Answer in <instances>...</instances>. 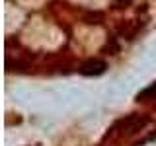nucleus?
<instances>
[{
	"label": "nucleus",
	"mask_w": 156,
	"mask_h": 146,
	"mask_svg": "<svg viewBox=\"0 0 156 146\" xmlns=\"http://www.w3.org/2000/svg\"><path fill=\"white\" fill-rule=\"evenodd\" d=\"M140 27H143V22H136V19H129V22H123L119 27H117V33H119V37L133 39L136 33L140 31Z\"/></svg>",
	"instance_id": "nucleus-3"
},
{
	"label": "nucleus",
	"mask_w": 156,
	"mask_h": 146,
	"mask_svg": "<svg viewBox=\"0 0 156 146\" xmlns=\"http://www.w3.org/2000/svg\"><path fill=\"white\" fill-rule=\"evenodd\" d=\"M136 99L139 101H148V99H156V82L152 86H148L146 90H143L139 96H136Z\"/></svg>",
	"instance_id": "nucleus-4"
},
{
	"label": "nucleus",
	"mask_w": 156,
	"mask_h": 146,
	"mask_svg": "<svg viewBox=\"0 0 156 146\" xmlns=\"http://www.w3.org/2000/svg\"><path fill=\"white\" fill-rule=\"evenodd\" d=\"M131 6V0H111V8L113 10H125Z\"/></svg>",
	"instance_id": "nucleus-6"
},
{
	"label": "nucleus",
	"mask_w": 156,
	"mask_h": 146,
	"mask_svg": "<svg viewBox=\"0 0 156 146\" xmlns=\"http://www.w3.org/2000/svg\"><path fill=\"white\" fill-rule=\"evenodd\" d=\"M84 22L90 23V26H92V23H101V22H104V14H101V12H88L84 16Z\"/></svg>",
	"instance_id": "nucleus-5"
},
{
	"label": "nucleus",
	"mask_w": 156,
	"mask_h": 146,
	"mask_svg": "<svg viewBox=\"0 0 156 146\" xmlns=\"http://www.w3.org/2000/svg\"><path fill=\"white\" fill-rule=\"evenodd\" d=\"M78 70H80L82 76H100L107 70V64L101 58H90V61L82 62V64L78 66Z\"/></svg>",
	"instance_id": "nucleus-2"
},
{
	"label": "nucleus",
	"mask_w": 156,
	"mask_h": 146,
	"mask_svg": "<svg viewBox=\"0 0 156 146\" xmlns=\"http://www.w3.org/2000/svg\"><path fill=\"white\" fill-rule=\"evenodd\" d=\"M146 125H148V117L146 115L131 113V115H127V117L117 121L109 129V133L105 134V138H129V136L140 133Z\"/></svg>",
	"instance_id": "nucleus-1"
}]
</instances>
